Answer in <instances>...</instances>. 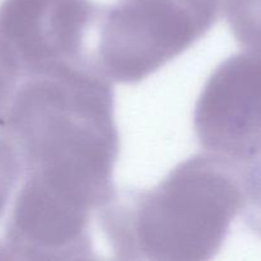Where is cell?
I'll return each mask as SVG.
<instances>
[{"label":"cell","instance_id":"6","mask_svg":"<svg viewBox=\"0 0 261 261\" xmlns=\"http://www.w3.org/2000/svg\"><path fill=\"white\" fill-rule=\"evenodd\" d=\"M227 19L242 47L261 53V0H228Z\"/></svg>","mask_w":261,"mask_h":261},{"label":"cell","instance_id":"7","mask_svg":"<svg viewBox=\"0 0 261 261\" xmlns=\"http://www.w3.org/2000/svg\"><path fill=\"white\" fill-rule=\"evenodd\" d=\"M239 167L244 198L242 217L246 226L261 237V154Z\"/></svg>","mask_w":261,"mask_h":261},{"label":"cell","instance_id":"1","mask_svg":"<svg viewBox=\"0 0 261 261\" xmlns=\"http://www.w3.org/2000/svg\"><path fill=\"white\" fill-rule=\"evenodd\" d=\"M111 81L93 59L27 76L0 134L23 175L55 195L99 212L117 194L112 172L120 152Z\"/></svg>","mask_w":261,"mask_h":261},{"label":"cell","instance_id":"5","mask_svg":"<svg viewBox=\"0 0 261 261\" xmlns=\"http://www.w3.org/2000/svg\"><path fill=\"white\" fill-rule=\"evenodd\" d=\"M98 18L88 0H3L0 41L24 78L91 60L86 41Z\"/></svg>","mask_w":261,"mask_h":261},{"label":"cell","instance_id":"3","mask_svg":"<svg viewBox=\"0 0 261 261\" xmlns=\"http://www.w3.org/2000/svg\"><path fill=\"white\" fill-rule=\"evenodd\" d=\"M221 0H121L105 15L94 61L111 82L143 81L200 40Z\"/></svg>","mask_w":261,"mask_h":261},{"label":"cell","instance_id":"2","mask_svg":"<svg viewBox=\"0 0 261 261\" xmlns=\"http://www.w3.org/2000/svg\"><path fill=\"white\" fill-rule=\"evenodd\" d=\"M242 201L239 165L205 153L149 190L117 193L98 221L116 259L204 261L221 250Z\"/></svg>","mask_w":261,"mask_h":261},{"label":"cell","instance_id":"8","mask_svg":"<svg viewBox=\"0 0 261 261\" xmlns=\"http://www.w3.org/2000/svg\"><path fill=\"white\" fill-rule=\"evenodd\" d=\"M23 177V167L7 138L0 134V219L18 184ZM2 259V255H0Z\"/></svg>","mask_w":261,"mask_h":261},{"label":"cell","instance_id":"9","mask_svg":"<svg viewBox=\"0 0 261 261\" xmlns=\"http://www.w3.org/2000/svg\"><path fill=\"white\" fill-rule=\"evenodd\" d=\"M24 79L19 64L0 41V126L18 87Z\"/></svg>","mask_w":261,"mask_h":261},{"label":"cell","instance_id":"4","mask_svg":"<svg viewBox=\"0 0 261 261\" xmlns=\"http://www.w3.org/2000/svg\"><path fill=\"white\" fill-rule=\"evenodd\" d=\"M194 129L208 153L242 165L261 154V53L236 54L206 81Z\"/></svg>","mask_w":261,"mask_h":261}]
</instances>
